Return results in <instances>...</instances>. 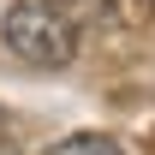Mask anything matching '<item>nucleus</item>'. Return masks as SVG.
Masks as SVG:
<instances>
[{
	"mask_svg": "<svg viewBox=\"0 0 155 155\" xmlns=\"http://www.w3.org/2000/svg\"><path fill=\"white\" fill-rule=\"evenodd\" d=\"M0 36L24 66H42V72H54V66H66L78 54V18L60 0H12Z\"/></svg>",
	"mask_w": 155,
	"mask_h": 155,
	"instance_id": "1",
	"label": "nucleus"
},
{
	"mask_svg": "<svg viewBox=\"0 0 155 155\" xmlns=\"http://www.w3.org/2000/svg\"><path fill=\"white\" fill-rule=\"evenodd\" d=\"M48 155H125L114 143V137H101V131H78V137H66V143H54Z\"/></svg>",
	"mask_w": 155,
	"mask_h": 155,
	"instance_id": "2",
	"label": "nucleus"
}]
</instances>
